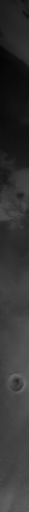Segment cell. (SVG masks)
Returning a JSON list of instances; mask_svg holds the SVG:
<instances>
[{
    "instance_id": "obj_1",
    "label": "cell",
    "mask_w": 29,
    "mask_h": 512,
    "mask_svg": "<svg viewBox=\"0 0 29 512\" xmlns=\"http://www.w3.org/2000/svg\"><path fill=\"white\" fill-rule=\"evenodd\" d=\"M1 44L28 64V18L22 1H1Z\"/></svg>"
}]
</instances>
